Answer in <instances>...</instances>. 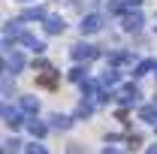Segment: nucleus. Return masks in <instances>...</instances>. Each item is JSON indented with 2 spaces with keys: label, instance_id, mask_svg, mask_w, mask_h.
Here are the masks:
<instances>
[{
  "label": "nucleus",
  "instance_id": "nucleus-6",
  "mask_svg": "<svg viewBox=\"0 0 157 154\" xmlns=\"http://www.w3.org/2000/svg\"><path fill=\"white\" fill-rule=\"evenodd\" d=\"M36 82L42 85V88H55V85H58V76H55L52 70H45V76H39Z\"/></svg>",
  "mask_w": 157,
  "mask_h": 154
},
{
  "label": "nucleus",
  "instance_id": "nucleus-10",
  "mask_svg": "<svg viewBox=\"0 0 157 154\" xmlns=\"http://www.w3.org/2000/svg\"><path fill=\"white\" fill-rule=\"evenodd\" d=\"M30 154H45V151H42V148H36V145H33V148H30Z\"/></svg>",
  "mask_w": 157,
  "mask_h": 154
},
{
  "label": "nucleus",
  "instance_id": "nucleus-3",
  "mask_svg": "<svg viewBox=\"0 0 157 154\" xmlns=\"http://www.w3.org/2000/svg\"><path fill=\"white\" fill-rule=\"evenodd\" d=\"M100 27H103V18L100 15H88V18L82 21V33H97Z\"/></svg>",
  "mask_w": 157,
  "mask_h": 154
},
{
  "label": "nucleus",
  "instance_id": "nucleus-9",
  "mask_svg": "<svg viewBox=\"0 0 157 154\" xmlns=\"http://www.w3.org/2000/svg\"><path fill=\"white\" fill-rule=\"evenodd\" d=\"M148 70H151V60H142V64L136 67V76H145Z\"/></svg>",
  "mask_w": 157,
  "mask_h": 154
},
{
  "label": "nucleus",
  "instance_id": "nucleus-5",
  "mask_svg": "<svg viewBox=\"0 0 157 154\" xmlns=\"http://www.w3.org/2000/svg\"><path fill=\"white\" fill-rule=\"evenodd\" d=\"M124 27H127V30H139V27H142V15H139V12L127 15V18H124Z\"/></svg>",
  "mask_w": 157,
  "mask_h": 154
},
{
  "label": "nucleus",
  "instance_id": "nucleus-8",
  "mask_svg": "<svg viewBox=\"0 0 157 154\" xmlns=\"http://www.w3.org/2000/svg\"><path fill=\"white\" fill-rule=\"evenodd\" d=\"M24 18H45V12H42V9H27V12H24Z\"/></svg>",
  "mask_w": 157,
  "mask_h": 154
},
{
  "label": "nucleus",
  "instance_id": "nucleus-1",
  "mask_svg": "<svg viewBox=\"0 0 157 154\" xmlns=\"http://www.w3.org/2000/svg\"><path fill=\"white\" fill-rule=\"evenodd\" d=\"M3 67H6V73H15V70H21V67H24V58H21L18 52H6Z\"/></svg>",
  "mask_w": 157,
  "mask_h": 154
},
{
  "label": "nucleus",
  "instance_id": "nucleus-2",
  "mask_svg": "<svg viewBox=\"0 0 157 154\" xmlns=\"http://www.w3.org/2000/svg\"><path fill=\"white\" fill-rule=\"evenodd\" d=\"M73 58H76V60H91V58H97V48L78 42V45H73Z\"/></svg>",
  "mask_w": 157,
  "mask_h": 154
},
{
  "label": "nucleus",
  "instance_id": "nucleus-11",
  "mask_svg": "<svg viewBox=\"0 0 157 154\" xmlns=\"http://www.w3.org/2000/svg\"><path fill=\"white\" fill-rule=\"evenodd\" d=\"M154 27H157V15H154Z\"/></svg>",
  "mask_w": 157,
  "mask_h": 154
},
{
  "label": "nucleus",
  "instance_id": "nucleus-7",
  "mask_svg": "<svg viewBox=\"0 0 157 154\" xmlns=\"http://www.w3.org/2000/svg\"><path fill=\"white\" fill-rule=\"evenodd\" d=\"M21 106H24V112H36V100H30V97H24Z\"/></svg>",
  "mask_w": 157,
  "mask_h": 154
},
{
  "label": "nucleus",
  "instance_id": "nucleus-4",
  "mask_svg": "<svg viewBox=\"0 0 157 154\" xmlns=\"http://www.w3.org/2000/svg\"><path fill=\"white\" fill-rule=\"evenodd\" d=\"M45 30H48V33H60V30H63V21L55 18V15H48V18H45Z\"/></svg>",
  "mask_w": 157,
  "mask_h": 154
}]
</instances>
